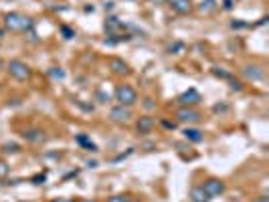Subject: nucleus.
I'll return each mask as SVG.
<instances>
[{
	"mask_svg": "<svg viewBox=\"0 0 269 202\" xmlns=\"http://www.w3.org/2000/svg\"><path fill=\"white\" fill-rule=\"evenodd\" d=\"M4 26L12 33H28L35 28V22L28 18L26 14H20V12H8L4 14Z\"/></svg>",
	"mask_w": 269,
	"mask_h": 202,
	"instance_id": "obj_1",
	"label": "nucleus"
},
{
	"mask_svg": "<svg viewBox=\"0 0 269 202\" xmlns=\"http://www.w3.org/2000/svg\"><path fill=\"white\" fill-rule=\"evenodd\" d=\"M113 97H115V101L119 105H126V107H132L138 101V93H136V89L132 87V85H117Z\"/></svg>",
	"mask_w": 269,
	"mask_h": 202,
	"instance_id": "obj_2",
	"label": "nucleus"
},
{
	"mask_svg": "<svg viewBox=\"0 0 269 202\" xmlns=\"http://www.w3.org/2000/svg\"><path fill=\"white\" fill-rule=\"evenodd\" d=\"M6 71H8L10 77L16 79V81H26V79H31V67H28L26 63H22V61H18V59L8 61Z\"/></svg>",
	"mask_w": 269,
	"mask_h": 202,
	"instance_id": "obj_3",
	"label": "nucleus"
},
{
	"mask_svg": "<svg viewBox=\"0 0 269 202\" xmlns=\"http://www.w3.org/2000/svg\"><path fill=\"white\" fill-rule=\"evenodd\" d=\"M202 190L208 194V198H215V196H221L225 192V182L221 178H206L204 184H202Z\"/></svg>",
	"mask_w": 269,
	"mask_h": 202,
	"instance_id": "obj_4",
	"label": "nucleus"
},
{
	"mask_svg": "<svg viewBox=\"0 0 269 202\" xmlns=\"http://www.w3.org/2000/svg\"><path fill=\"white\" fill-rule=\"evenodd\" d=\"M130 118H132V111L126 105H115V107L109 109V120L113 124H128Z\"/></svg>",
	"mask_w": 269,
	"mask_h": 202,
	"instance_id": "obj_5",
	"label": "nucleus"
},
{
	"mask_svg": "<svg viewBox=\"0 0 269 202\" xmlns=\"http://www.w3.org/2000/svg\"><path fill=\"white\" fill-rule=\"evenodd\" d=\"M176 120L180 124H196L200 120V113L194 107H180L176 111Z\"/></svg>",
	"mask_w": 269,
	"mask_h": 202,
	"instance_id": "obj_6",
	"label": "nucleus"
},
{
	"mask_svg": "<svg viewBox=\"0 0 269 202\" xmlns=\"http://www.w3.org/2000/svg\"><path fill=\"white\" fill-rule=\"evenodd\" d=\"M200 99H202V97H200V93H198L196 89H188V91H184V93L178 95L176 101L180 103V107H194Z\"/></svg>",
	"mask_w": 269,
	"mask_h": 202,
	"instance_id": "obj_7",
	"label": "nucleus"
},
{
	"mask_svg": "<svg viewBox=\"0 0 269 202\" xmlns=\"http://www.w3.org/2000/svg\"><path fill=\"white\" fill-rule=\"evenodd\" d=\"M154 126H156V120L152 118V115H142V118H138V122H136V132L142 134V135L150 134Z\"/></svg>",
	"mask_w": 269,
	"mask_h": 202,
	"instance_id": "obj_8",
	"label": "nucleus"
},
{
	"mask_svg": "<svg viewBox=\"0 0 269 202\" xmlns=\"http://www.w3.org/2000/svg\"><path fill=\"white\" fill-rule=\"evenodd\" d=\"M241 73L249 79V81H263L265 79V71L259 67V65H245L241 69Z\"/></svg>",
	"mask_w": 269,
	"mask_h": 202,
	"instance_id": "obj_9",
	"label": "nucleus"
},
{
	"mask_svg": "<svg viewBox=\"0 0 269 202\" xmlns=\"http://www.w3.org/2000/svg\"><path fill=\"white\" fill-rule=\"evenodd\" d=\"M168 6L176 14H188L192 10V2H190V0H168Z\"/></svg>",
	"mask_w": 269,
	"mask_h": 202,
	"instance_id": "obj_10",
	"label": "nucleus"
},
{
	"mask_svg": "<svg viewBox=\"0 0 269 202\" xmlns=\"http://www.w3.org/2000/svg\"><path fill=\"white\" fill-rule=\"evenodd\" d=\"M22 137H24L26 141L41 143V141H45V132H43V130H37V128H28V130L22 132Z\"/></svg>",
	"mask_w": 269,
	"mask_h": 202,
	"instance_id": "obj_11",
	"label": "nucleus"
},
{
	"mask_svg": "<svg viewBox=\"0 0 269 202\" xmlns=\"http://www.w3.org/2000/svg\"><path fill=\"white\" fill-rule=\"evenodd\" d=\"M109 69H111V73L113 75H128L130 73V69H128V65L122 61V59H109Z\"/></svg>",
	"mask_w": 269,
	"mask_h": 202,
	"instance_id": "obj_12",
	"label": "nucleus"
},
{
	"mask_svg": "<svg viewBox=\"0 0 269 202\" xmlns=\"http://www.w3.org/2000/svg\"><path fill=\"white\" fill-rule=\"evenodd\" d=\"M188 200L190 202H208V194L202 190V186H192L190 188V194H188Z\"/></svg>",
	"mask_w": 269,
	"mask_h": 202,
	"instance_id": "obj_13",
	"label": "nucleus"
},
{
	"mask_svg": "<svg viewBox=\"0 0 269 202\" xmlns=\"http://www.w3.org/2000/svg\"><path fill=\"white\" fill-rule=\"evenodd\" d=\"M75 141L79 143V146H83L87 152H97V146H95V143L89 139L85 134H77V135H75Z\"/></svg>",
	"mask_w": 269,
	"mask_h": 202,
	"instance_id": "obj_14",
	"label": "nucleus"
},
{
	"mask_svg": "<svg viewBox=\"0 0 269 202\" xmlns=\"http://www.w3.org/2000/svg\"><path fill=\"white\" fill-rule=\"evenodd\" d=\"M182 134H184V139H188V141H194V143L202 141V132L196 128H186Z\"/></svg>",
	"mask_w": 269,
	"mask_h": 202,
	"instance_id": "obj_15",
	"label": "nucleus"
},
{
	"mask_svg": "<svg viewBox=\"0 0 269 202\" xmlns=\"http://www.w3.org/2000/svg\"><path fill=\"white\" fill-rule=\"evenodd\" d=\"M124 24H122V20H117L115 16H109L107 20H105V31L107 33H115V31H119Z\"/></svg>",
	"mask_w": 269,
	"mask_h": 202,
	"instance_id": "obj_16",
	"label": "nucleus"
},
{
	"mask_svg": "<svg viewBox=\"0 0 269 202\" xmlns=\"http://www.w3.org/2000/svg\"><path fill=\"white\" fill-rule=\"evenodd\" d=\"M215 6H217V4H215V0H202L198 8H200V12H211Z\"/></svg>",
	"mask_w": 269,
	"mask_h": 202,
	"instance_id": "obj_17",
	"label": "nucleus"
},
{
	"mask_svg": "<svg viewBox=\"0 0 269 202\" xmlns=\"http://www.w3.org/2000/svg\"><path fill=\"white\" fill-rule=\"evenodd\" d=\"M107 202H130V196L128 194H113L107 198Z\"/></svg>",
	"mask_w": 269,
	"mask_h": 202,
	"instance_id": "obj_18",
	"label": "nucleus"
},
{
	"mask_svg": "<svg viewBox=\"0 0 269 202\" xmlns=\"http://www.w3.org/2000/svg\"><path fill=\"white\" fill-rule=\"evenodd\" d=\"M213 75H217V77H221V79H231V73L229 71H225V69H221V67H215L213 69Z\"/></svg>",
	"mask_w": 269,
	"mask_h": 202,
	"instance_id": "obj_19",
	"label": "nucleus"
},
{
	"mask_svg": "<svg viewBox=\"0 0 269 202\" xmlns=\"http://www.w3.org/2000/svg\"><path fill=\"white\" fill-rule=\"evenodd\" d=\"M8 172H10V166L0 158V178H4V176H8Z\"/></svg>",
	"mask_w": 269,
	"mask_h": 202,
	"instance_id": "obj_20",
	"label": "nucleus"
},
{
	"mask_svg": "<svg viewBox=\"0 0 269 202\" xmlns=\"http://www.w3.org/2000/svg\"><path fill=\"white\" fill-rule=\"evenodd\" d=\"M49 75L53 77V79H63L65 77V73L59 69V67H53V69H49Z\"/></svg>",
	"mask_w": 269,
	"mask_h": 202,
	"instance_id": "obj_21",
	"label": "nucleus"
},
{
	"mask_svg": "<svg viewBox=\"0 0 269 202\" xmlns=\"http://www.w3.org/2000/svg\"><path fill=\"white\" fill-rule=\"evenodd\" d=\"M4 152L6 154H16L18 152V146H16V143H4Z\"/></svg>",
	"mask_w": 269,
	"mask_h": 202,
	"instance_id": "obj_22",
	"label": "nucleus"
},
{
	"mask_svg": "<svg viewBox=\"0 0 269 202\" xmlns=\"http://www.w3.org/2000/svg\"><path fill=\"white\" fill-rule=\"evenodd\" d=\"M61 35H63L65 39H73V37H75V33L71 31L69 26H61Z\"/></svg>",
	"mask_w": 269,
	"mask_h": 202,
	"instance_id": "obj_23",
	"label": "nucleus"
},
{
	"mask_svg": "<svg viewBox=\"0 0 269 202\" xmlns=\"http://www.w3.org/2000/svg\"><path fill=\"white\" fill-rule=\"evenodd\" d=\"M229 83H231V89H233V91H241V89H243V85L239 83V81H233V79H229Z\"/></svg>",
	"mask_w": 269,
	"mask_h": 202,
	"instance_id": "obj_24",
	"label": "nucleus"
},
{
	"mask_svg": "<svg viewBox=\"0 0 269 202\" xmlns=\"http://www.w3.org/2000/svg\"><path fill=\"white\" fill-rule=\"evenodd\" d=\"M227 109H229V107H227L225 103H217V105L213 107V111H215V113H225Z\"/></svg>",
	"mask_w": 269,
	"mask_h": 202,
	"instance_id": "obj_25",
	"label": "nucleus"
},
{
	"mask_svg": "<svg viewBox=\"0 0 269 202\" xmlns=\"http://www.w3.org/2000/svg\"><path fill=\"white\" fill-rule=\"evenodd\" d=\"M31 180H33V184H43V182L47 180V176H45V174H37V176H33Z\"/></svg>",
	"mask_w": 269,
	"mask_h": 202,
	"instance_id": "obj_26",
	"label": "nucleus"
},
{
	"mask_svg": "<svg viewBox=\"0 0 269 202\" xmlns=\"http://www.w3.org/2000/svg\"><path fill=\"white\" fill-rule=\"evenodd\" d=\"M168 51L176 55V51H182V43H174V45H170V47H168Z\"/></svg>",
	"mask_w": 269,
	"mask_h": 202,
	"instance_id": "obj_27",
	"label": "nucleus"
},
{
	"mask_svg": "<svg viewBox=\"0 0 269 202\" xmlns=\"http://www.w3.org/2000/svg\"><path fill=\"white\" fill-rule=\"evenodd\" d=\"M144 107H146V109H154V107H156V103H154L150 97H146V99H144Z\"/></svg>",
	"mask_w": 269,
	"mask_h": 202,
	"instance_id": "obj_28",
	"label": "nucleus"
},
{
	"mask_svg": "<svg viewBox=\"0 0 269 202\" xmlns=\"http://www.w3.org/2000/svg\"><path fill=\"white\" fill-rule=\"evenodd\" d=\"M162 126H164V128H168V130H174V128H176V124H174V122H166V120L162 122Z\"/></svg>",
	"mask_w": 269,
	"mask_h": 202,
	"instance_id": "obj_29",
	"label": "nucleus"
},
{
	"mask_svg": "<svg viewBox=\"0 0 269 202\" xmlns=\"http://www.w3.org/2000/svg\"><path fill=\"white\" fill-rule=\"evenodd\" d=\"M243 26H247L245 22H231V28H243Z\"/></svg>",
	"mask_w": 269,
	"mask_h": 202,
	"instance_id": "obj_30",
	"label": "nucleus"
},
{
	"mask_svg": "<svg viewBox=\"0 0 269 202\" xmlns=\"http://www.w3.org/2000/svg\"><path fill=\"white\" fill-rule=\"evenodd\" d=\"M225 8H227V10L233 8V0H225Z\"/></svg>",
	"mask_w": 269,
	"mask_h": 202,
	"instance_id": "obj_31",
	"label": "nucleus"
},
{
	"mask_svg": "<svg viewBox=\"0 0 269 202\" xmlns=\"http://www.w3.org/2000/svg\"><path fill=\"white\" fill-rule=\"evenodd\" d=\"M255 202H269V198H267V196H259Z\"/></svg>",
	"mask_w": 269,
	"mask_h": 202,
	"instance_id": "obj_32",
	"label": "nucleus"
},
{
	"mask_svg": "<svg viewBox=\"0 0 269 202\" xmlns=\"http://www.w3.org/2000/svg\"><path fill=\"white\" fill-rule=\"evenodd\" d=\"M2 39H4V28L0 26V41H2Z\"/></svg>",
	"mask_w": 269,
	"mask_h": 202,
	"instance_id": "obj_33",
	"label": "nucleus"
},
{
	"mask_svg": "<svg viewBox=\"0 0 269 202\" xmlns=\"http://www.w3.org/2000/svg\"><path fill=\"white\" fill-rule=\"evenodd\" d=\"M77 202H97V200H89V198H81V200H77Z\"/></svg>",
	"mask_w": 269,
	"mask_h": 202,
	"instance_id": "obj_34",
	"label": "nucleus"
},
{
	"mask_svg": "<svg viewBox=\"0 0 269 202\" xmlns=\"http://www.w3.org/2000/svg\"><path fill=\"white\" fill-rule=\"evenodd\" d=\"M53 202H77V200H65L63 198V200H53Z\"/></svg>",
	"mask_w": 269,
	"mask_h": 202,
	"instance_id": "obj_35",
	"label": "nucleus"
},
{
	"mask_svg": "<svg viewBox=\"0 0 269 202\" xmlns=\"http://www.w3.org/2000/svg\"><path fill=\"white\" fill-rule=\"evenodd\" d=\"M130 202H142V200H136V198H130Z\"/></svg>",
	"mask_w": 269,
	"mask_h": 202,
	"instance_id": "obj_36",
	"label": "nucleus"
},
{
	"mask_svg": "<svg viewBox=\"0 0 269 202\" xmlns=\"http://www.w3.org/2000/svg\"><path fill=\"white\" fill-rule=\"evenodd\" d=\"M22 202H33V200H22Z\"/></svg>",
	"mask_w": 269,
	"mask_h": 202,
	"instance_id": "obj_37",
	"label": "nucleus"
},
{
	"mask_svg": "<svg viewBox=\"0 0 269 202\" xmlns=\"http://www.w3.org/2000/svg\"><path fill=\"white\" fill-rule=\"evenodd\" d=\"M0 67H2V61H0Z\"/></svg>",
	"mask_w": 269,
	"mask_h": 202,
	"instance_id": "obj_38",
	"label": "nucleus"
}]
</instances>
